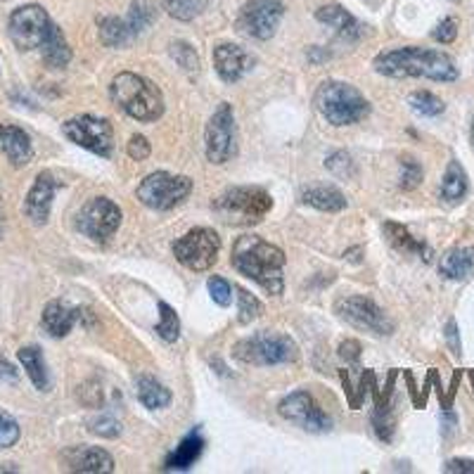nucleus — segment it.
Here are the masks:
<instances>
[{"label":"nucleus","instance_id":"nucleus-1","mask_svg":"<svg viewBox=\"0 0 474 474\" xmlns=\"http://www.w3.org/2000/svg\"><path fill=\"white\" fill-rule=\"evenodd\" d=\"M372 66H375V72L389 78H429L439 84H449L458 78V66L453 57L441 50L418 48V45L387 50L375 57Z\"/></svg>","mask_w":474,"mask_h":474},{"label":"nucleus","instance_id":"nucleus-2","mask_svg":"<svg viewBox=\"0 0 474 474\" xmlns=\"http://www.w3.org/2000/svg\"><path fill=\"white\" fill-rule=\"evenodd\" d=\"M285 261L287 258L280 247L270 245L258 235L237 237L233 245V257H230V264L240 276L261 285L273 297H280L285 292V276H282Z\"/></svg>","mask_w":474,"mask_h":474},{"label":"nucleus","instance_id":"nucleus-3","mask_svg":"<svg viewBox=\"0 0 474 474\" xmlns=\"http://www.w3.org/2000/svg\"><path fill=\"white\" fill-rule=\"evenodd\" d=\"M109 97L112 103L126 112L131 119L150 124L164 115L162 90L152 84L150 78L133 72H121L109 84Z\"/></svg>","mask_w":474,"mask_h":474},{"label":"nucleus","instance_id":"nucleus-4","mask_svg":"<svg viewBox=\"0 0 474 474\" xmlns=\"http://www.w3.org/2000/svg\"><path fill=\"white\" fill-rule=\"evenodd\" d=\"M316 109L332 126H351L370 115V103L356 86L325 81L316 93Z\"/></svg>","mask_w":474,"mask_h":474},{"label":"nucleus","instance_id":"nucleus-5","mask_svg":"<svg viewBox=\"0 0 474 474\" xmlns=\"http://www.w3.org/2000/svg\"><path fill=\"white\" fill-rule=\"evenodd\" d=\"M214 211L228 226H257L273 209V199L258 186H235L214 199Z\"/></svg>","mask_w":474,"mask_h":474},{"label":"nucleus","instance_id":"nucleus-6","mask_svg":"<svg viewBox=\"0 0 474 474\" xmlns=\"http://www.w3.org/2000/svg\"><path fill=\"white\" fill-rule=\"evenodd\" d=\"M233 356L247 366H280L299 358V347L292 337L264 332L240 339L233 347Z\"/></svg>","mask_w":474,"mask_h":474},{"label":"nucleus","instance_id":"nucleus-7","mask_svg":"<svg viewBox=\"0 0 474 474\" xmlns=\"http://www.w3.org/2000/svg\"><path fill=\"white\" fill-rule=\"evenodd\" d=\"M193 193V180L187 176H174L168 171H155L145 176V180L138 186V199L145 207L155 211H168L186 202Z\"/></svg>","mask_w":474,"mask_h":474},{"label":"nucleus","instance_id":"nucleus-8","mask_svg":"<svg viewBox=\"0 0 474 474\" xmlns=\"http://www.w3.org/2000/svg\"><path fill=\"white\" fill-rule=\"evenodd\" d=\"M62 133L74 145L97 156H105V159L112 156V150H115V128L105 116H72L62 124Z\"/></svg>","mask_w":474,"mask_h":474},{"label":"nucleus","instance_id":"nucleus-9","mask_svg":"<svg viewBox=\"0 0 474 474\" xmlns=\"http://www.w3.org/2000/svg\"><path fill=\"white\" fill-rule=\"evenodd\" d=\"M337 316L347 320L351 328L363 332H370L375 337H389L394 332V320L379 308L372 299L363 295H348L335 304Z\"/></svg>","mask_w":474,"mask_h":474},{"label":"nucleus","instance_id":"nucleus-10","mask_svg":"<svg viewBox=\"0 0 474 474\" xmlns=\"http://www.w3.org/2000/svg\"><path fill=\"white\" fill-rule=\"evenodd\" d=\"M119 205L109 197L88 199L76 214V230L93 242H109L121 226Z\"/></svg>","mask_w":474,"mask_h":474},{"label":"nucleus","instance_id":"nucleus-11","mask_svg":"<svg viewBox=\"0 0 474 474\" xmlns=\"http://www.w3.org/2000/svg\"><path fill=\"white\" fill-rule=\"evenodd\" d=\"M218 252H221V237L217 230L207 228V226L187 230L183 237L174 242L176 258L190 270H209L217 264Z\"/></svg>","mask_w":474,"mask_h":474},{"label":"nucleus","instance_id":"nucleus-12","mask_svg":"<svg viewBox=\"0 0 474 474\" xmlns=\"http://www.w3.org/2000/svg\"><path fill=\"white\" fill-rule=\"evenodd\" d=\"M285 17L282 0H247L237 15V31L257 41H270Z\"/></svg>","mask_w":474,"mask_h":474},{"label":"nucleus","instance_id":"nucleus-13","mask_svg":"<svg viewBox=\"0 0 474 474\" xmlns=\"http://www.w3.org/2000/svg\"><path fill=\"white\" fill-rule=\"evenodd\" d=\"M53 19L41 5H22L10 15L7 31L19 50H38L53 29Z\"/></svg>","mask_w":474,"mask_h":474},{"label":"nucleus","instance_id":"nucleus-14","mask_svg":"<svg viewBox=\"0 0 474 474\" xmlns=\"http://www.w3.org/2000/svg\"><path fill=\"white\" fill-rule=\"evenodd\" d=\"M205 152L211 164L230 162L237 152L235 143V115L228 103H221L205 128Z\"/></svg>","mask_w":474,"mask_h":474},{"label":"nucleus","instance_id":"nucleus-15","mask_svg":"<svg viewBox=\"0 0 474 474\" xmlns=\"http://www.w3.org/2000/svg\"><path fill=\"white\" fill-rule=\"evenodd\" d=\"M277 413L285 418V420L295 422L301 429L307 432H328L332 427V420L328 418V413H323V408L318 406V401L308 394V391H295L280 401L277 406Z\"/></svg>","mask_w":474,"mask_h":474},{"label":"nucleus","instance_id":"nucleus-16","mask_svg":"<svg viewBox=\"0 0 474 474\" xmlns=\"http://www.w3.org/2000/svg\"><path fill=\"white\" fill-rule=\"evenodd\" d=\"M60 187V180L55 178L53 171H41L31 186L29 195L25 199V214L34 226H45L53 209V197Z\"/></svg>","mask_w":474,"mask_h":474},{"label":"nucleus","instance_id":"nucleus-17","mask_svg":"<svg viewBox=\"0 0 474 474\" xmlns=\"http://www.w3.org/2000/svg\"><path fill=\"white\" fill-rule=\"evenodd\" d=\"M211 60H214V66H217V74L226 84H237L257 65L252 53H247L242 45H235V43H221V45H217L214 53H211Z\"/></svg>","mask_w":474,"mask_h":474},{"label":"nucleus","instance_id":"nucleus-18","mask_svg":"<svg viewBox=\"0 0 474 474\" xmlns=\"http://www.w3.org/2000/svg\"><path fill=\"white\" fill-rule=\"evenodd\" d=\"M316 19H318L320 25L330 26L335 31V36L347 43H356L363 36V31H366V26L360 25L358 19L348 13L347 7L339 5V3H328V5L318 7L316 10Z\"/></svg>","mask_w":474,"mask_h":474},{"label":"nucleus","instance_id":"nucleus-19","mask_svg":"<svg viewBox=\"0 0 474 474\" xmlns=\"http://www.w3.org/2000/svg\"><path fill=\"white\" fill-rule=\"evenodd\" d=\"M66 468L72 472H115V458L107 450L96 449V446H84V449H72L65 453Z\"/></svg>","mask_w":474,"mask_h":474},{"label":"nucleus","instance_id":"nucleus-20","mask_svg":"<svg viewBox=\"0 0 474 474\" xmlns=\"http://www.w3.org/2000/svg\"><path fill=\"white\" fill-rule=\"evenodd\" d=\"M0 155H5L15 166H25L34 156L29 133L13 124H0Z\"/></svg>","mask_w":474,"mask_h":474},{"label":"nucleus","instance_id":"nucleus-21","mask_svg":"<svg viewBox=\"0 0 474 474\" xmlns=\"http://www.w3.org/2000/svg\"><path fill=\"white\" fill-rule=\"evenodd\" d=\"M78 316H81V308L66 307L65 301H50L48 307L43 308V330L48 332L50 337H66L74 330Z\"/></svg>","mask_w":474,"mask_h":474},{"label":"nucleus","instance_id":"nucleus-22","mask_svg":"<svg viewBox=\"0 0 474 474\" xmlns=\"http://www.w3.org/2000/svg\"><path fill=\"white\" fill-rule=\"evenodd\" d=\"M439 273L446 280H468L474 273V249L472 247H453L439 261Z\"/></svg>","mask_w":474,"mask_h":474},{"label":"nucleus","instance_id":"nucleus-23","mask_svg":"<svg viewBox=\"0 0 474 474\" xmlns=\"http://www.w3.org/2000/svg\"><path fill=\"white\" fill-rule=\"evenodd\" d=\"M301 202L313 209L328 211V214H335V211H342L347 207V197H344L342 190H337L335 186H308L301 190Z\"/></svg>","mask_w":474,"mask_h":474},{"label":"nucleus","instance_id":"nucleus-24","mask_svg":"<svg viewBox=\"0 0 474 474\" xmlns=\"http://www.w3.org/2000/svg\"><path fill=\"white\" fill-rule=\"evenodd\" d=\"M97 34L107 48H126L133 38H138L126 17H112V15L97 17Z\"/></svg>","mask_w":474,"mask_h":474},{"label":"nucleus","instance_id":"nucleus-25","mask_svg":"<svg viewBox=\"0 0 474 474\" xmlns=\"http://www.w3.org/2000/svg\"><path fill=\"white\" fill-rule=\"evenodd\" d=\"M43 62L50 66V69H65L69 62H72V48L66 43V36L62 34V29L57 25H53L48 38L43 41L41 48Z\"/></svg>","mask_w":474,"mask_h":474},{"label":"nucleus","instance_id":"nucleus-26","mask_svg":"<svg viewBox=\"0 0 474 474\" xmlns=\"http://www.w3.org/2000/svg\"><path fill=\"white\" fill-rule=\"evenodd\" d=\"M202 450H205V439L199 429H195L176 446L174 453L164 462V469H190V465H195V460L202 456Z\"/></svg>","mask_w":474,"mask_h":474},{"label":"nucleus","instance_id":"nucleus-27","mask_svg":"<svg viewBox=\"0 0 474 474\" xmlns=\"http://www.w3.org/2000/svg\"><path fill=\"white\" fill-rule=\"evenodd\" d=\"M19 363L26 370L29 379L34 382V387L41 391H48L50 387V375H48V366H45V358H43L41 348L38 347H25L17 351Z\"/></svg>","mask_w":474,"mask_h":474},{"label":"nucleus","instance_id":"nucleus-28","mask_svg":"<svg viewBox=\"0 0 474 474\" xmlns=\"http://www.w3.org/2000/svg\"><path fill=\"white\" fill-rule=\"evenodd\" d=\"M468 174H465V168L460 166V162H453L449 164V168H446L444 174V180H441V199L444 202H449V205H458V202H462L465 199V195H468Z\"/></svg>","mask_w":474,"mask_h":474},{"label":"nucleus","instance_id":"nucleus-29","mask_svg":"<svg viewBox=\"0 0 474 474\" xmlns=\"http://www.w3.org/2000/svg\"><path fill=\"white\" fill-rule=\"evenodd\" d=\"M136 391H138V398L145 408L162 410L171 403V391L150 375H140L138 382H136Z\"/></svg>","mask_w":474,"mask_h":474},{"label":"nucleus","instance_id":"nucleus-30","mask_svg":"<svg viewBox=\"0 0 474 474\" xmlns=\"http://www.w3.org/2000/svg\"><path fill=\"white\" fill-rule=\"evenodd\" d=\"M385 233L398 252L415 254V257H422L425 261H429V257H432L429 247H427L425 242L415 240L413 235L408 233V228H403V226H398V223H385Z\"/></svg>","mask_w":474,"mask_h":474},{"label":"nucleus","instance_id":"nucleus-31","mask_svg":"<svg viewBox=\"0 0 474 474\" xmlns=\"http://www.w3.org/2000/svg\"><path fill=\"white\" fill-rule=\"evenodd\" d=\"M207 7H209V0H164L166 15L178 22H193Z\"/></svg>","mask_w":474,"mask_h":474},{"label":"nucleus","instance_id":"nucleus-32","mask_svg":"<svg viewBox=\"0 0 474 474\" xmlns=\"http://www.w3.org/2000/svg\"><path fill=\"white\" fill-rule=\"evenodd\" d=\"M155 17H156V10L147 3V0H136L126 15L128 25H131L136 36H140V34H145V31L150 29V26L155 25Z\"/></svg>","mask_w":474,"mask_h":474},{"label":"nucleus","instance_id":"nucleus-33","mask_svg":"<svg viewBox=\"0 0 474 474\" xmlns=\"http://www.w3.org/2000/svg\"><path fill=\"white\" fill-rule=\"evenodd\" d=\"M408 105L413 107V112L422 116H439L444 115L446 109L444 100L429 93V90H415L413 96L408 97Z\"/></svg>","mask_w":474,"mask_h":474},{"label":"nucleus","instance_id":"nucleus-34","mask_svg":"<svg viewBox=\"0 0 474 474\" xmlns=\"http://www.w3.org/2000/svg\"><path fill=\"white\" fill-rule=\"evenodd\" d=\"M159 325H156V335L162 337L164 342H176L180 337V320L178 313L168 307L166 301H159Z\"/></svg>","mask_w":474,"mask_h":474},{"label":"nucleus","instance_id":"nucleus-35","mask_svg":"<svg viewBox=\"0 0 474 474\" xmlns=\"http://www.w3.org/2000/svg\"><path fill=\"white\" fill-rule=\"evenodd\" d=\"M422 183V166L420 162L410 155L401 156V190H415Z\"/></svg>","mask_w":474,"mask_h":474},{"label":"nucleus","instance_id":"nucleus-36","mask_svg":"<svg viewBox=\"0 0 474 474\" xmlns=\"http://www.w3.org/2000/svg\"><path fill=\"white\" fill-rule=\"evenodd\" d=\"M237 301H240V323L247 325L252 323V320H257L261 313H264V304L257 299V297L252 295V292H247V289L237 287Z\"/></svg>","mask_w":474,"mask_h":474},{"label":"nucleus","instance_id":"nucleus-37","mask_svg":"<svg viewBox=\"0 0 474 474\" xmlns=\"http://www.w3.org/2000/svg\"><path fill=\"white\" fill-rule=\"evenodd\" d=\"M325 166L330 168V174L337 176V178H354L356 176V164L351 159V155L347 152H335V155L328 156Z\"/></svg>","mask_w":474,"mask_h":474},{"label":"nucleus","instance_id":"nucleus-38","mask_svg":"<svg viewBox=\"0 0 474 474\" xmlns=\"http://www.w3.org/2000/svg\"><path fill=\"white\" fill-rule=\"evenodd\" d=\"M171 57H174V60L178 62L186 72H197L199 69L197 53H195L193 45H187V43L176 41L174 45H171Z\"/></svg>","mask_w":474,"mask_h":474},{"label":"nucleus","instance_id":"nucleus-39","mask_svg":"<svg viewBox=\"0 0 474 474\" xmlns=\"http://www.w3.org/2000/svg\"><path fill=\"white\" fill-rule=\"evenodd\" d=\"M19 434H22L19 422L15 420L13 415H7L5 410H0V450L17 444Z\"/></svg>","mask_w":474,"mask_h":474},{"label":"nucleus","instance_id":"nucleus-40","mask_svg":"<svg viewBox=\"0 0 474 474\" xmlns=\"http://www.w3.org/2000/svg\"><path fill=\"white\" fill-rule=\"evenodd\" d=\"M372 427H375V434H378L382 441H391L397 422H394V415H391L389 406L375 410V415H372Z\"/></svg>","mask_w":474,"mask_h":474},{"label":"nucleus","instance_id":"nucleus-41","mask_svg":"<svg viewBox=\"0 0 474 474\" xmlns=\"http://www.w3.org/2000/svg\"><path fill=\"white\" fill-rule=\"evenodd\" d=\"M207 287H209L211 299L217 301L218 307H230V301H233V287H230L228 280H223V277L214 276V277H209Z\"/></svg>","mask_w":474,"mask_h":474},{"label":"nucleus","instance_id":"nucleus-42","mask_svg":"<svg viewBox=\"0 0 474 474\" xmlns=\"http://www.w3.org/2000/svg\"><path fill=\"white\" fill-rule=\"evenodd\" d=\"M88 429L97 437H105V439H116L121 434V425L112 418V415H100L96 420L88 422Z\"/></svg>","mask_w":474,"mask_h":474},{"label":"nucleus","instance_id":"nucleus-43","mask_svg":"<svg viewBox=\"0 0 474 474\" xmlns=\"http://www.w3.org/2000/svg\"><path fill=\"white\" fill-rule=\"evenodd\" d=\"M432 38L441 45H449L458 38V19L456 17H446L437 25V29L432 31Z\"/></svg>","mask_w":474,"mask_h":474},{"label":"nucleus","instance_id":"nucleus-44","mask_svg":"<svg viewBox=\"0 0 474 474\" xmlns=\"http://www.w3.org/2000/svg\"><path fill=\"white\" fill-rule=\"evenodd\" d=\"M126 150H128V156H131V159H136V162H145V159L150 156L152 147L145 136H133Z\"/></svg>","mask_w":474,"mask_h":474},{"label":"nucleus","instance_id":"nucleus-45","mask_svg":"<svg viewBox=\"0 0 474 474\" xmlns=\"http://www.w3.org/2000/svg\"><path fill=\"white\" fill-rule=\"evenodd\" d=\"M444 472L449 474H474V460L468 458H453L444 465Z\"/></svg>","mask_w":474,"mask_h":474},{"label":"nucleus","instance_id":"nucleus-46","mask_svg":"<svg viewBox=\"0 0 474 474\" xmlns=\"http://www.w3.org/2000/svg\"><path fill=\"white\" fill-rule=\"evenodd\" d=\"M446 342H449L453 356H458V358H460L462 344H460V332H458L456 320H449V325H446Z\"/></svg>","mask_w":474,"mask_h":474},{"label":"nucleus","instance_id":"nucleus-47","mask_svg":"<svg viewBox=\"0 0 474 474\" xmlns=\"http://www.w3.org/2000/svg\"><path fill=\"white\" fill-rule=\"evenodd\" d=\"M17 368H15L5 356L0 354V385H13V382H17Z\"/></svg>","mask_w":474,"mask_h":474},{"label":"nucleus","instance_id":"nucleus-48","mask_svg":"<svg viewBox=\"0 0 474 474\" xmlns=\"http://www.w3.org/2000/svg\"><path fill=\"white\" fill-rule=\"evenodd\" d=\"M339 356H342L347 363H358L360 342H356V339H347V342H342L339 344Z\"/></svg>","mask_w":474,"mask_h":474},{"label":"nucleus","instance_id":"nucleus-49","mask_svg":"<svg viewBox=\"0 0 474 474\" xmlns=\"http://www.w3.org/2000/svg\"><path fill=\"white\" fill-rule=\"evenodd\" d=\"M342 387H344V394H347L348 403H351V408H354V401H356L354 389H351V382H348V375H347V372H344V370H342Z\"/></svg>","mask_w":474,"mask_h":474},{"label":"nucleus","instance_id":"nucleus-50","mask_svg":"<svg viewBox=\"0 0 474 474\" xmlns=\"http://www.w3.org/2000/svg\"><path fill=\"white\" fill-rule=\"evenodd\" d=\"M406 375V382H408V389H410V397H413L415 406H418V389H415V382H413V375L410 372H403Z\"/></svg>","mask_w":474,"mask_h":474},{"label":"nucleus","instance_id":"nucleus-51","mask_svg":"<svg viewBox=\"0 0 474 474\" xmlns=\"http://www.w3.org/2000/svg\"><path fill=\"white\" fill-rule=\"evenodd\" d=\"M469 138H472V147H474V119H472V126H469Z\"/></svg>","mask_w":474,"mask_h":474}]
</instances>
